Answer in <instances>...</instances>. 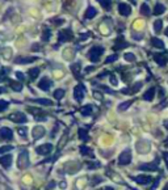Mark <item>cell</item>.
Masks as SVG:
<instances>
[{"mask_svg":"<svg viewBox=\"0 0 168 190\" xmlns=\"http://www.w3.org/2000/svg\"><path fill=\"white\" fill-rule=\"evenodd\" d=\"M103 54H104V47H101V46H93L89 51H88V58H89L91 62L97 63L100 60V58H101V55H103Z\"/></svg>","mask_w":168,"mask_h":190,"instance_id":"obj_1","label":"cell"},{"mask_svg":"<svg viewBox=\"0 0 168 190\" xmlns=\"http://www.w3.org/2000/svg\"><path fill=\"white\" fill-rule=\"evenodd\" d=\"M29 165V156H28V151L26 150H22L19 155V167L21 169L28 168Z\"/></svg>","mask_w":168,"mask_h":190,"instance_id":"obj_2","label":"cell"},{"mask_svg":"<svg viewBox=\"0 0 168 190\" xmlns=\"http://www.w3.org/2000/svg\"><path fill=\"white\" fill-rule=\"evenodd\" d=\"M84 96H85V88H84V85L83 84L76 85V87L74 88V98L78 101V102H80L84 98Z\"/></svg>","mask_w":168,"mask_h":190,"instance_id":"obj_3","label":"cell"},{"mask_svg":"<svg viewBox=\"0 0 168 190\" xmlns=\"http://www.w3.org/2000/svg\"><path fill=\"white\" fill-rule=\"evenodd\" d=\"M72 38V31L70 28L65 29V30H60L59 34H58V42L59 43H62V42H67V41H70Z\"/></svg>","mask_w":168,"mask_h":190,"instance_id":"obj_4","label":"cell"},{"mask_svg":"<svg viewBox=\"0 0 168 190\" xmlns=\"http://www.w3.org/2000/svg\"><path fill=\"white\" fill-rule=\"evenodd\" d=\"M9 119L13 121V122H16V123H25V122L28 121L26 115H25L24 113H21V112H16V113L9 114Z\"/></svg>","mask_w":168,"mask_h":190,"instance_id":"obj_5","label":"cell"},{"mask_svg":"<svg viewBox=\"0 0 168 190\" xmlns=\"http://www.w3.org/2000/svg\"><path fill=\"white\" fill-rule=\"evenodd\" d=\"M130 161H131V152H130V150L124 151V152L120 155V157H118V163L121 165H128V164H130Z\"/></svg>","mask_w":168,"mask_h":190,"instance_id":"obj_6","label":"cell"},{"mask_svg":"<svg viewBox=\"0 0 168 190\" xmlns=\"http://www.w3.org/2000/svg\"><path fill=\"white\" fill-rule=\"evenodd\" d=\"M51 151H53V146L49 144V143L42 144V146L37 147V152L40 153V155H49Z\"/></svg>","mask_w":168,"mask_h":190,"instance_id":"obj_7","label":"cell"},{"mask_svg":"<svg viewBox=\"0 0 168 190\" xmlns=\"http://www.w3.org/2000/svg\"><path fill=\"white\" fill-rule=\"evenodd\" d=\"M158 164H159V160H155L154 163L142 164L139 167V169H140V171H158Z\"/></svg>","mask_w":168,"mask_h":190,"instance_id":"obj_8","label":"cell"},{"mask_svg":"<svg viewBox=\"0 0 168 190\" xmlns=\"http://www.w3.org/2000/svg\"><path fill=\"white\" fill-rule=\"evenodd\" d=\"M34 60H37L36 56H19V58L15 59V63H17V64H20V63L21 64H26V63H32Z\"/></svg>","mask_w":168,"mask_h":190,"instance_id":"obj_9","label":"cell"},{"mask_svg":"<svg viewBox=\"0 0 168 190\" xmlns=\"http://www.w3.org/2000/svg\"><path fill=\"white\" fill-rule=\"evenodd\" d=\"M0 163L3 165L5 169L11 168V165H12V156L11 155H3L0 157Z\"/></svg>","mask_w":168,"mask_h":190,"instance_id":"obj_10","label":"cell"},{"mask_svg":"<svg viewBox=\"0 0 168 190\" xmlns=\"http://www.w3.org/2000/svg\"><path fill=\"white\" fill-rule=\"evenodd\" d=\"M51 85H53V83H51V80L47 79V78H42V80L38 83V87H40V89H42V90H49Z\"/></svg>","mask_w":168,"mask_h":190,"instance_id":"obj_11","label":"cell"},{"mask_svg":"<svg viewBox=\"0 0 168 190\" xmlns=\"http://www.w3.org/2000/svg\"><path fill=\"white\" fill-rule=\"evenodd\" d=\"M114 43L116 45L113 46V49H114V50H121V49H124V47H126L129 45L126 41H124V37H122V35H120V37L116 39Z\"/></svg>","mask_w":168,"mask_h":190,"instance_id":"obj_12","label":"cell"},{"mask_svg":"<svg viewBox=\"0 0 168 190\" xmlns=\"http://www.w3.org/2000/svg\"><path fill=\"white\" fill-rule=\"evenodd\" d=\"M118 12L121 13L122 16H129L131 13V8H130V5H128V4L120 3L118 4Z\"/></svg>","mask_w":168,"mask_h":190,"instance_id":"obj_13","label":"cell"},{"mask_svg":"<svg viewBox=\"0 0 168 190\" xmlns=\"http://www.w3.org/2000/svg\"><path fill=\"white\" fill-rule=\"evenodd\" d=\"M32 134H33L34 139H40V138H42V136L45 135V128H44V127H40V126H37V127L33 128Z\"/></svg>","mask_w":168,"mask_h":190,"instance_id":"obj_14","label":"cell"},{"mask_svg":"<svg viewBox=\"0 0 168 190\" xmlns=\"http://www.w3.org/2000/svg\"><path fill=\"white\" fill-rule=\"evenodd\" d=\"M154 59H155V62L158 63L160 67L165 66V63H167V58H165L164 54H155V55H154Z\"/></svg>","mask_w":168,"mask_h":190,"instance_id":"obj_15","label":"cell"},{"mask_svg":"<svg viewBox=\"0 0 168 190\" xmlns=\"http://www.w3.org/2000/svg\"><path fill=\"white\" fill-rule=\"evenodd\" d=\"M0 135H1L3 139H12V136H13L12 130L8 128V127H1V130H0Z\"/></svg>","mask_w":168,"mask_h":190,"instance_id":"obj_16","label":"cell"},{"mask_svg":"<svg viewBox=\"0 0 168 190\" xmlns=\"http://www.w3.org/2000/svg\"><path fill=\"white\" fill-rule=\"evenodd\" d=\"M95 16H97V9L95 7H88L85 13H84V17L85 19H93Z\"/></svg>","mask_w":168,"mask_h":190,"instance_id":"obj_17","label":"cell"},{"mask_svg":"<svg viewBox=\"0 0 168 190\" xmlns=\"http://www.w3.org/2000/svg\"><path fill=\"white\" fill-rule=\"evenodd\" d=\"M134 180L137 181L138 184H150L151 181H153V178L150 177V176H137V177L134 178Z\"/></svg>","mask_w":168,"mask_h":190,"instance_id":"obj_18","label":"cell"},{"mask_svg":"<svg viewBox=\"0 0 168 190\" xmlns=\"http://www.w3.org/2000/svg\"><path fill=\"white\" fill-rule=\"evenodd\" d=\"M154 96H155V88H150L146 93L143 94V98L146 101H153L154 100Z\"/></svg>","mask_w":168,"mask_h":190,"instance_id":"obj_19","label":"cell"},{"mask_svg":"<svg viewBox=\"0 0 168 190\" xmlns=\"http://www.w3.org/2000/svg\"><path fill=\"white\" fill-rule=\"evenodd\" d=\"M165 12V7L163 5L162 3H158L155 5V8H154V15L158 16V15H163V13Z\"/></svg>","mask_w":168,"mask_h":190,"instance_id":"obj_20","label":"cell"},{"mask_svg":"<svg viewBox=\"0 0 168 190\" xmlns=\"http://www.w3.org/2000/svg\"><path fill=\"white\" fill-rule=\"evenodd\" d=\"M151 45H153L154 47H158V49H163V47H164V43H163V41L159 39V38H156V37H153V38H151Z\"/></svg>","mask_w":168,"mask_h":190,"instance_id":"obj_21","label":"cell"},{"mask_svg":"<svg viewBox=\"0 0 168 190\" xmlns=\"http://www.w3.org/2000/svg\"><path fill=\"white\" fill-rule=\"evenodd\" d=\"M9 85H11V88H12L13 90H16V92H20V90L22 89V85H21V83H19V81L11 80V81H9Z\"/></svg>","mask_w":168,"mask_h":190,"instance_id":"obj_22","label":"cell"},{"mask_svg":"<svg viewBox=\"0 0 168 190\" xmlns=\"http://www.w3.org/2000/svg\"><path fill=\"white\" fill-rule=\"evenodd\" d=\"M79 70H80V63H74V64L71 66V71L74 72V75L76 76V78H80Z\"/></svg>","mask_w":168,"mask_h":190,"instance_id":"obj_23","label":"cell"},{"mask_svg":"<svg viewBox=\"0 0 168 190\" xmlns=\"http://www.w3.org/2000/svg\"><path fill=\"white\" fill-rule=\"evenodd\" d=\"M99 3L101 4V7L105 8L106 11H109L110 7H112V0H99Z\"/></svg>","mask_w":168,"mask_h":190,"instance_id":"obj_24","label":"cell"},{"mask_svg":"<svg viewBox=\"0 0 168 190\" xmlns=\"http://www.w3.org/2000/svg\"><path fill=\"white\" fill-rule=\"evenodd\" d=\"M162 28H163V21L162 20H156V21L154 22V30H155L156 33H160Z\"/></svg>","mask_w":168,"mask_h":190,"instance_id":"obj_25","label":"cell"},{"mask_svg":"<svg viewBox=\"0 0 168 190\" xmlns=\"http://www.w3.org/2000/svg\"><path fill=\"white\" fill-rule=\"evenodd\" d=\"M91 113H92V106H91V105H85V106L83 108V109H81V114H83L84 117L89 115Z\"/></svg>","mask_w":168,"mask_h":190,"instance_id":"obj_26","label":"cell"},{"mask_svg":"<svg viewBox=\"0 0 168 190\" xmlns=\"http://www.w3.org/2000/svg\"><path fill=\"white\" fill-rule=\"evenodd\" d=\"M34 102H37V104H41V105H46V106H50L51 105V101L50 100H46V98H38V100H33Z\"/></svg>","mask_w":168,"mask_h":190,"instance_id":"obj_27","label":"cell"},{"mask_svg":"<svg viewBox=\"0 0 168 190\" xmlns=\"http://www.w3.org/2000/svg\"><path fill=\"white\" fill-rule=\"evenodd\" d=\"M80 152H81V155H84V156H91V155H92V151H91L88 147H85V146L80 147Z\"/></svg>","mask_w":168,"mask_h":190,"instance_id":"obj_28","label":"cell"},{"mask_svg":"<svg viewBox=\"0 0 168 190\" xmlns=\"http://www.w3.org/2000/svg\"><path fill=\"white\" fill-rule=\"evenodd\" d=\"M140 13L143 16H150V8L147 4H142V7H140Z\"/></svg>","mask_w":168,"mask_h":190,"instance_id":"obj_29","label":"cell"},{"mask_svg":"<svg viewBox=\"0 0 168 190\" xmlns=\"http://www.w3.org/2000/svg\"><path fill=\"white\" fill-rule=\"evenodd\" d=\"M29 75H30L32 79H36L40 75V68H30L29 70Z\"/></svg>","mask_w":168,"mask_h":190,"instance_id":"obj_30","label":"cell"},{"mask_svg":"<svg viewBox=\"0 0 168 190\" xmlns=\"http://www.w3.org/2000/svg\"><path fill=\"white\" fill-rule=\"evenodd\" d=\"M79 138H80L81 140H87V139H88V132H87V130L79 128Z\"/></svg>","mask_w":168,"mask_h":190,"instance_id":"obj_31","label":"cell"},{"mask_svg":"<svg viewBox=\"0 0 168 190\" xmlns=\"http://www.w3.org/2000/svg\"><path fill=\"white\" fill-rule=\"evenodd\" d=\"M63 96H65V89H56L54 92V97H55L56 100H60Z\"/></svg>","mask_w":168,"mask_h":190,"instance_id":"obj_32","label":"cell"},{"mask_svg":"<svg viewBox=\"0 0 168 190\" xmlns=\"http://www.w3.org/2000/svg\"><path fill=\"white\" fill-rule=\"evenodd\" d=\"M100 182H103V177H100V176H95V177L92 178V181H91V185H92V186H96V185L100 184Z\"/></svg>","mask_w":168,"mask_h":190,"instance_id":"obj_33","label":"cell"},{"mask_svg":"<svg viewBox=\"0 0 168 190\" xmlns=\"http://www.w3.org/2000/svg\"><path fill=\"white\" fill-rule=\"evenodd\" d=\"M124 58H125V60H128V62H134V60H135V55H134L133 53H126L124 55Z\"/></svg>","mask_w":168,"mask_h":190,"instance_id":"obj_34","label":"cell"},{"mask_svg":"<svg viewBox=\"0 0 168 190\" xmlns=\"http://www.w3.org/2000/svg\"><path fill=\"white\" fill-rule=\"evenodd\" d=\"M50 34H51V33H50L49 29H45V31L42 33V42H47L50 38Z\"/></svg>","mask_w":168,"mask_h":190,"instance_id":"obj_35","label":"cell"},{"mask_svg":"<svg viewBox=\"0 0 168 190\" xmlns=\"http://www.w3.org/2000/svg\"><path fill=\"white\" fill-rule=\"evenodd\" d=\"M131 104H133V101H131V100H130V101H126V102H122L121 105L118 106V109H120V110H125V109H128V108L131 105Z\"/></svg>","mask_w":168,"mask_h":190,"instance_id":"obj_36","label":"cell"},{"mask_svg":"<svg viewBox=\"0 0 168 190\" xmlns=\"http://www.w3.org/2000/svg\"><path fill=\"white\" fill-rule=\"evenodd\" d=\"M117 58H118V55H117V54H113L112 56L106 58V59H105V63H112V62H114V60H117Z\"/></svg>","mask_w":168,"mask_h":190,"instance_id":"obj_37","label":"cell"},{"mask_svg":"<svg viewBox=\"0 0 168 190\" xmlns=\"http://www.w3.org/2000/svg\"><path fill=\"white\" fill-rule=\"evenodd\" d=\"M140 88H142V83H140V81H138L137 84L133 85V88H131V92H138Z\"/></svg>","mask_w":168,"mask_h":190,"instance_id":"obj_38","label":"cell"},{"mask_svg":"<svg viewBox=\"0 0 168 190\" xmlns=\"http://www.w3.org/2000/svg\"><path fill=\"white\" fill-rule=\"evenodd\" d=\"M17 131H19V134L21 135L22 138L26 136V127H19V130H17Z\"/></svg>","mask_w":168,"mask_h":190,"instance_id":"obj_39","label":"cell"},{"mask_svg":"<svg viewBox=\"0 0 168 190\" xmlns=\"http://www.w3.org/2000/svg\"><path fill=\"white\" fill-rule=\"evenodd\" d=\"M12 148H13L12 146H4V147H1V148H0V152H1V153H4V152H7V151L12 150Z\"/></svg>","mask_w":168,"mask_h":190,"instance_id":"obj_40","label":"cell"},{"mask_svg":"<svg viewBox=\"0 0 168 190\" xmlns=\"http://www.w3.org/2000/svg\"><path fill=\"white\" fill-rule=\"evenodd\" d=\"M7 106H8V102H7V101H4V100L0 101V109L1 110H5Z\"/></svg>","mask_w":168,"mask_h":190,"instance_id":"obj_41","label":"cell"},{"mask_svg":"<svg viewBox=\"0 0 168 190\" xmlns=\"http://www.w3.org/2000/svg\"><path fill=\"white\" fill-rule=\"evenodd\" d=\"M16 78H17V79H19V80H24V79H25V76H24V74H22V72H16Z\"/></svg>","mask_w":168,"mask_h":190,"instance_id":"obj_42","label":"cell"},{"mask_svg":"<svg viewBox=\"0 0 168 190\" xmlns=\"http://www.w3.org/2000/svg\"><path fill=\"white\" fill-rule=\"evenodd\" d=\"M110 83H112L113 85H117V83H118V80H117V78L116 76H110Z\"/></svg>","mask_w":168,"mask_h":190,"instance_id":"obj_43","label":"cell"},{"mask_svg":"<svg viewBox=\"0 0 168 190\" xmlns=\"http://www.w3.org/2000/svg\"><path fill=\"white\" fill-rule=\"evenodd\" d=\"M54 186H55V182H54V181H51V182H50V184H49V186L46 187V190H50V189H51V187H53V189H54Z\"/></svg>","mask_w":168,"mask_h":190,"instance_id":"obj_44","label":"cell"},{"mask_svg":"<svg viewBox=\"0 0 168 190\" xmlns=\"http://www.w3.org/2000/svg\"><path fill=\"white\" fill-rule=\"evenodd\" d=\"M163 157H164L165 164H167V167H168V152H164V153H163Z\"/></svg>","mask_w":168,"mask_h":190,"instance_id":"obj_45","label":"cell"},{"mask_svg":"<svg viewBox=\"0 0 168 190\" xmlns=\"http://www.w3.org/2000/svg\"><path fill=\"white\" fill-rule=\"evenodd\" d=\"M159 184V178H155V182H154V185H153V187H151V190H155V187H156V185Z\"/></svg>","mask_w":168,"mask_h":190,"instance_id":"obj_46","label":"cell"},{"mask_svg":"<svg viewBox=\"0 0 168 190\" xmlns=\"http://www.w3.org/2000/svg\"><path fill=\"white\" fill-rule=\"evenodd\" d=\"M101 190H114V187H112V186H105V187H103Z\"/></svg>","mask_w":168,"mask_h":190,"instance_id":"obj_47","label":"cell"},{"mask_svg":"<svg viewBox=\"0 0 168 190\" xmlns=\"http://www.w3.org/2000/svg\"><path fill=\"white\" fill-rule=\"evenodd\" d=\"M62 20H55V25H59V24H62Z\"/></svg>","mask_w":168,"mask_h":190,"instance_id":"obj_48","label":"cell"},{"mask_svg":"<svg viewBox=\"0 0 168 190\" xmlns=\"http://www.w3.org/2000/svg\"><path fill=\"white\" fill-rule=\"evenodd\" d=\"M164 127L168 130V121H164Z\"/></svg>","mask_w":168,"mask_h":190,"instance_id":"obj_49","label":"cell"},{"mask_svg":"<svg viewBox=\"0 0 168 190\" xmlns=\"http://www.w3.org/2000/svg\"><path fill=\"white\" fill-rule=\"evenodd\" d=\"M60 187H62V189H63V187H66V182H62V184H60Z\"/></svg>","mask_w":168,"mask_h":190,"instance_id":"obj_50","label":"cell"},{"mask_svg":"<svg viewBox=\"0 0 168 190\" xmlns=\"http://www.w3.org/2000/svg\"><path fill=\"white\" fill-rule=\"evenodd\" d=\"M130 1H131L133 4H137V0H130Z\"/></svg>","mask_w":168,"mask_h":190,"instance_id":"obj_51","label":"cell"},{"mask_svg":"<svg viewBox=\"0 0 168 190\" xmlns=\"http://www.w3.org/2000/svg\"><path fill=\"white\" fill-rule=\"evenodd\" d=\"M165 35H167V37H168V28L165 29Z\"/></svg>","mask_w":168,"mask_h":190,"instance_id":"obj_52","label":"cell"},{"mask_svg":"<svg viewBox=\"0 0 168 190\" xmlns=\"http://www.w3.org/2000/svg\"><path fill=\"white\" fill-rule=\"evenodd\" d=\"M164 190H168V185H165V186H164Z\"/></svg>","mask_w":168,"mask_h":190,"instance_id":"obj_53","label":"cell"}]
</instances>
